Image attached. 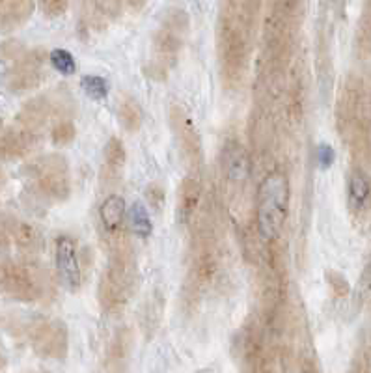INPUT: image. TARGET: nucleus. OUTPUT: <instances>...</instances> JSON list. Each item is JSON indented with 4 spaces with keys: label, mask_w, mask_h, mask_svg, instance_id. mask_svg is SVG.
<instances>
[{
    "label": "nucleus",
    "mask_w": 371,
    "mask_h": 373,
    "mask_svg": "<svg viewBox=\"0 0 371 373\" xmlns=\"http://www.w3.org/2000/svg\"><path fill=\"white\" fill-rule=\"evenodd\" d=\"M50 64L55 67L56 71L62 73V75H71L75 73V58L69 50L66 49H55L50 50Z\"/></svg>",
    "instance_id": "1a4fd4ad"
},
{
    "label": "nucleus",
    "mask_w": 371,
    "mask_h": 373,
    "mask_svg": "<svg viewBox=\"0 0 371 373\" xmlns=\"http://www.w3.org/2000/svg\"><path fill=\"white\" fill-rule=\"evenodd\" d=\"M80 88L84 90V94L95 101L105 99L108 95V83L103 77H97V75H84L80 78Z\"/></svg>",
    "instance_id": "0eeeda50"
},
{
    "label": "nucleus",
    "mask_w": 371,
    "mask_h": 373,
    "mask_svg": "<svg viewBox=\"0 0 371 373\" xmlns=\"http://www.w3.org/2000/svg\"><path fill=\"white\" fill-rule=\"evenodd\" d=\"M370 181L364 174L355 172L349 179V189H347V196H349V206L358 211L366 206L368 198H370Z\"/></svg>",
    "instance_id": "39448f33"
},
{
    "label": "nucleus",
    "mask_w": 371,
    "mask_h": 373,
    "mask_svg": "<svg viewBox=\"0 0 371 373\" xmlns=\"http://www.w3.org/2000/svg\"><path fill=\"white\" fill-rule=\"evenodd\" d=\"M289 211V181L282 172L269 174L255 192L258 234L263 241H276L282 235Z\"/></svg>",
    "instance_id": "f257e3e1"
},
{
    "label": "nucleus",
    "mask_w": 371,
    "mask_h": 373,
    "mask_svg": "<svg viewBox=\"0 0 371 373\" xmlns=\"http://www.w3.org/2000/svg\"><path fill=\"white\" fill-rule=\"evenodd\" d=\"M129 224H131V232L140 239H146L151 234V218L148 215L144 204H133L129 209Z\"/></svg>",
    "instance_id": "423d86ee"
},
{
    "label": "nucleus",
    "mask_w": 371,
    "mask_h": 373,
    "mask_svg": "<svg viewBox=\"0 0 371 373\" xmlns=\"http://www.w3.org/2000/svg\"><path fill=\"white\" fill-rule=\"evenodd\" d=\"M250 157L243 146L239 144H227L224 150V170L226 176L235 183H243L250 178Z\"/></svg>",
    "instance_id": "7ed1b4c3"
},
{
    "label": "nucleus",
    "mask_w": 371,
    "mask_h": 373,
    "mask_svg": "<svg viewBox=\"0 0 371 373\" xmlns=\"http://www.w3.org/2000/svg\"><path fill=\"white\" fill-rule=\"evenodd\" d=\"M200 190L196 187V183L192 181H187V183L181 187V196H179V215H181V220L192 213L194 206H196V202H198Z\"/></svg>",
    "instance_id": "6e6552de"
},
{
    "label": "nucleus",
    "mask_w": 371,
    "mask_h": 373,
    "mask_svg": "<svg viewBox=\"0 0 371 373\" xmlns=\"http://www.w3.org/2000/svg\"><path fill=\"white\" fill-rule=\"evenodd\" d=\"M334 159H336V153L330 146L321 144L317 148V161H319V167L321 168H330L332 167Z\"/></svg>",
    "instance_id": "9d476101"
},
{
    "label": "nucleus",
    "mask_w": 371,
    "mask_h": 373,
    "mask_svg": "<svg viewBox=\"0 0 371 373\" xmlns=\"http://www.w3.org/2000/svg\"><path fill=\"white\" fill-rule=\"evenodd\" d=\"M125 213H127V207H125V200H123L122 196H108L99 207V218L103 228L106 232H116V230L122 228Z\"/></svg>",
    "instance_id": "20e7f679"
},
{
    "label": "nucleus",
    "mask_w": 371,
    "mask_h": 373,
    "mask_svg": "<svg viewBox=\"0 0 371 373\" xmlns=\"http://www.w3.org/2000/svg\"><path fill=\"white\" fill-rule=\"evenodd\" d=\"M67 0H41V8L47 15H60L66 10Z\"/></svg>",
    "instance_id": "9b49d317"
},
{
    "label": "nucleus",
    "mask_w": 371,
    "mask_h": 373,
    "mask_svg": "<svg viewBox=\"0 0 371 373\" xmlns=\"http://www.w3.org/2000/svg\"><path fill=\"white\" fill-rule=\"evenodd\" d=\"M56 271L60 276L62 284L66 286L67 290H78L80 286V265H78L77 246L75 241L67 235H62L56 239Z\"/></svg>",
    "instance_id": "f03ea898"
}]
</instances>
